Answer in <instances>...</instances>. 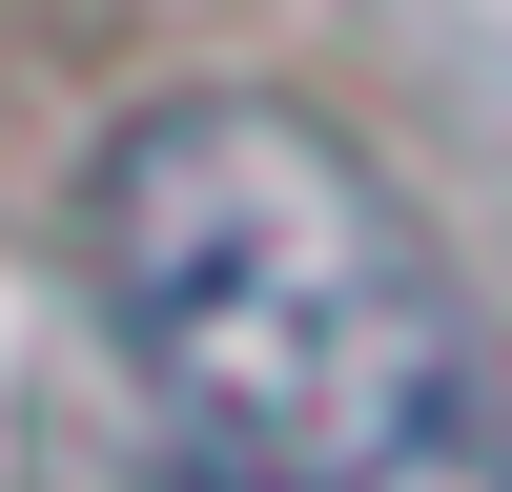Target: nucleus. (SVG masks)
<instances>
[{
    "label": "nucleus",
    "mask_w": 512,
    "mask_h": 492,
    "mask_svg": "<svg viewBox=\"0 0 512 492\" xmlns=\"http://www.w3.org/2000/svg\"><path fill=\"white\" fill-rule=\"evenodd\" d=\"M82 267L226 492H512V390L410 185L308 103H144L82 185Z\"/></svg>",
    "instance_id": "1"
}]
</instances>
